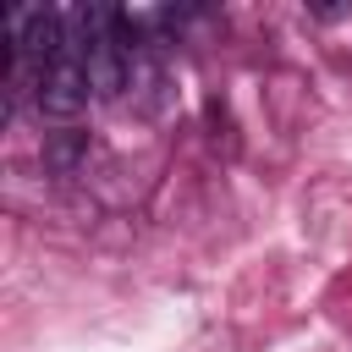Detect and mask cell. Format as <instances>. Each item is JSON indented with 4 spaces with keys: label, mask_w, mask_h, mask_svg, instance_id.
I'll use <instances>...</instances> for the list:
<instances>
[{
    "label": "cell",
    "mask_w": 352,
    "mask_h": 352,
    "mask_svg": "<svg viewBox=\"0 0 352 352\" xmlns=\"http://www.w3.org/2000/svg\"><path fill=\"white\" fill-rule=\"evenodd\" d=\"M88 94H94V88H88V72H82V55L66 44V50L38 72V94H33V99H38V110H44V116L72 121V116L88 104Z\"/></svg>",
    "instance_id": "cell-1"
}]
</instances>
